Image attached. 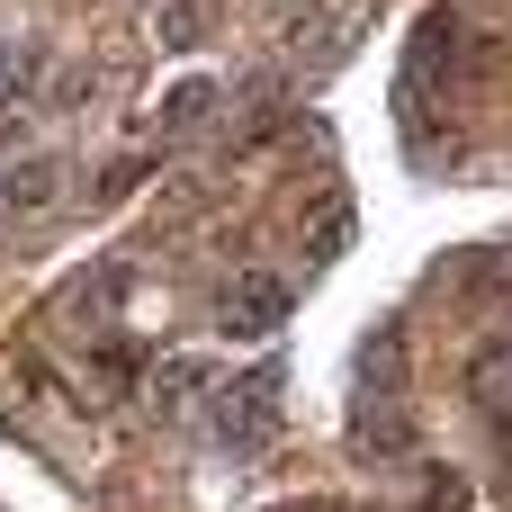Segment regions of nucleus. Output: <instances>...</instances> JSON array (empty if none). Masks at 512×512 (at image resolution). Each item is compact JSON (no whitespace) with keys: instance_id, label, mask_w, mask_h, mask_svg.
I'll return each mask as SVG.
<instances>
[{"instance_id":"nucleus-8","label":"nucleus","mask_w":512,"mask_h":512,"mask_svg":"<svg viewBox=\"0 0 512 512\" xmlns=\"http://www.w3.org/2000/svg\"><path fill=\"white\" fill-rule=\"evenodd\" d=\"M36 72H45V45L36 36H0V117L36 90Z\"/></svg>"},{"instance_id":"nucleus-7","label":"nucleus","mask_w":512,"mask_h":512,"mask_svg":"<svg viewBox=\"0 0 512 512\" xmlns=\"http://www.w3.org/2000/svg\"><path fill=\"white\" fill-rule=\"evenodd\" d=\"M54 189H63V162H45V153H36V162H9V171H0V207H9V216H36Z\"/></svg>"},{"instance_id":"nucleus-9","label":"nucleus","mask_w":512,"mask_h":512,"mask_svg":"<svg viewBox=\"0 0 512 512\" xmlns=\"http://www.w3.org/2000/svg\"><path fill=\"white\" fill-rule=\"evenodd\" d=\"M207 108H216V81H180V90L162 99V135H189Z\"/></svg>"},{"instance_id":"nucleus-6","label":"nucleus","mask_w":512,"mask_h":512,"mask_svg":"<svg viewBox=\"0 0 512 512\" xmlns=\"http://www.w3.org/2000/svg\"><path fill=\"white\" fill-rule=\"evenodd\" d=\"M351 450H360V459H405V450H414V423H405V405H360V423H351Z\"/></svg>"},{"instance_id":"nucleus-2","label":"nucleus","mask_w":512,"mask_h":512,"mask_svg":"<svg viewBox=\"0 0 512 512\" xmlns=\"http://www.w3.org/2000/svg\"><path fill=\"white\" fill-rule=\"evenodd\" d=\"M288 306H297V288H288L279 270H243V279L216 297V333H225V342H270V333L288 324Z\"/></svg>"},{"instance_id":"nucleus-1","label":"nucleus","mask_w":512,"mask_h":512,"mask_svg":"<svg viewBox=\"0 0 512 512\" xmlns=\"http://www.w3.org/2000/svg\"><path fill=\"white\" fill-rule=\"evenodd\" d=\"M207 441H216V450H234V459L270 450V441H279V369L216 378V396H207Z\"/></svg>"},{"instance_id":"nucleus-4","label":"nucleus","mask_w":512,"mask_h":512,"mask_svg":"<svg viewBox=\"0 0 512 512\" xmlns=\"http://www.w3.org/2000/svg\"><path fill=\"white\" fill-rule=\"evenodd\" d=\"M207 396H216V360H162V369H153V414L189 423Z\"/></svg>"},{"instance_id":"nucleus-3","label":"nucleus","mask_w":512,"mask_h":512,"mask_svg":"<svg viewBox=\"0 0 512 512\" xmlns=\"http://www.w3.org/2000/svg\"><path fill=\"white\" fill-rule=\"evenodd\" d=\"M360 27H369V0H315V9L288 27V54H297V63H333Z\"/></svg>"},{"instance_id":"nucleus-5","label":"nucleus","mask_w":512,"mask_h":512,"mask_svg":"<svg viewBox=\"0 0 512 512\" xmlns=\"http://www.w3.org/2000/svg\"><path fill=\"white\" fill-rule=\"evenodd\" d=\"M468 396H477L486 414H512V324L477 342V360H468Z\"/></svg>"},{"instance_id":"nucleus-10","label":"nucleus","mask_w":512,"mask_h":512,"mask_svg":"<svg viewBox=\"0 0 512 512\" xmlns=\"http://www.w3.org/2000/svg\"><path fill=\"white\" fill-rule=\"evenodd\" d=\"M270 512H342V504H270Z\"/></svg>"}]
</instances>
